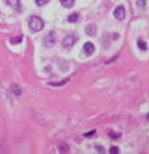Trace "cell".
Segmentation results:
<instances>
[{"mask_svg":"<svg viewBox=\"0 0 149 154\" xmlns=\"http://www.w3.org/2000/svg\"><path fill=\"white\" fill-rule=\"evenodd\" d=\"M55 44V33H50L49 35H46L44 38V46L46 47H52Z\"/></svg>","mask_w":149,"mask_h":154,"instance_id":"obj_5","label":"cell"},{"mask_svg":"<svg viewBox=\"0 0 149 154\" xmlns=\"http://www.w3.org/2000/svg\"><path fill=\"white\" fill-rule=\"evenodd\" d=\"M114 16L117 18L118 21H123L126 18V9H124V6H117L115 10H114Z\"/></svg>","mask_w":149,"mask_h":154,"instance_id":"obj_3","label":"cell"},{"mask_svg":"<svg viewBox=\"0 0 149 154\" xmlns=\"http://www.w3.org/2000/svg\"><path fill=\"white\" fill-rule=\"evenodd\" d=\"M111 153L112 154H117V153H118V148H117V147H112V148H111Z\"/></svg>","mask_w":149,"mask_h":154,"instance_id":"obj_17","label":"cell"},{"mask_svg":"<svg viewBox=\"0 0 149 154\" xmlns=\"http://www.w3.org/2000/svg\"><path fill=\"white\" fill-rule=\"evenodd\" d=\"M49 0H36V3H37L38 6H43V4H46Z\"/></svg>","mask_w":149,"mask_h":154,"instance_id":"obj_15","label":"cell"},{"mask_svg":"<svg viewBox=\"0 0 149 154\" xmlns=\"http://www.w3.org/2000/svg\"><path fill=\"white\" fill-rule=\"evenodd\" d=\"M61 3L65 6V7H71L74 4V0H61Z\"/></svg>","mask_w":149,"mask_h":154,"instance_id":"obj_10","label":"cell"},{"mask_svg":"<svg viewBox=\"0 0 149 154\" xmlns=\"http://www.w3.org/2000/svg\"><path fill=\"white\" fill-rule=\"evenodd\" d=\"M68 21H70V22H77V21H78V13L70 15V16H68Z\"/></svg>","mask_w":149,"mask_h":154,"instance_id":"obj_11","label":"cell"},{"mask_svg":"<svg viewBox=\"0 0 149 154\" xmlns=\"http://www.w3.org/2000/svg\"><path fill=\"white\" fill-rule=\"evenodd\" d=\"M148 119H149V115H148Z\"/></svg>","mask_w":149,"mask_h":154,"instance_id":"obj_18","label":"cell"},{"mask_svg":"<svg viewBox=\"0 0 149 154\" xmlns=\"http://www.w3.org/2000/svg\"><path fill=\"white\" fill-rule=\"evenodd\" d=\"M21 40H22V37H21V35H18V37H12L10 43H12V44H18V43L21 41Z\"/></svg>","mask_w":149,"mask_h":154,"instance_id":"obj_12","label":"cell"},{"mask_svg":"<svg viewBox=\"0 0 149 154\" xmlns=\"http://www.w3.org/2000/svg\"><path fill=\"white\" fill-rule=\"evenodd\" d=\"M12 7H15V9H19V0H6Z\"/></svg>","mask_w":149,"mask_h":154,"instance_id":"obj_9","label":"cell"},{"mask_svg":"<svg viewBox=\"0 0 149 154\" xmlns=\"http://www.w3.org/2000/svg\"><path fill=\"white\" fill-rule=\"evenodd\" d=\"M86 33L89 35H96V25L94 24H89L86 27Z\"/></svg>","mask_w":149,"mask_h":154,"instance_id":"obj_6","label":"cell"},{"mask_svg":"<svg viewBox=\"0 0 149 154\" xmlns=\"http://www.w3.org/2000/svg\"><path fill=\"white\" fill-rule=\"evenodd\" d=\"M28 25H30V28L33 30V31H40V30H43V27H44V22H43V19L38 16H31L30 18V22H28Z\"/></svg>","mask_w":149,"mask_h":154,"instance_id":"obj_1","label":"cell"},{"mask_svg":"<svg viewBox=\"0 0 149 154\" xmlns=\"http://www.w3.org/2000/svg\"><path fill=\"white\" fill-rule=\"evenodd\" d=\"M75 41H77V35H67V37L64 38V41H62V46H64V49L70 50L75 44Z\"/></svg>","mask_w":149,"mask_h":154,"instance_id":"obj_2","label":"cell"},{"mask_svg":"<svg viewBox=\"0 0 149 154\" xmlns=\"http://www.w3.org/2000/svg\"><path fill=\"white\" fill-rule=\"evenodd\" d=\"M10 90H12V93H15L16 96L21 94V88H19V85H16V84H12V85H10Z\"/></svg>","mask_w":149,"mask_h":154,"instance_id":"obj_8","label":"cell"},{"mask_svg":"<svg viewBox=\"0 0 149 154\" xmlns=\"http://www.w3.org/2000/svg\"><path fill=\"white\" fill-rule=\"evenodd\" d=\"M94 134H96V131H90V132H87V134H84V137H86V138H90V137H93Z\"/></svg>","mask_w":149,"mask_h":154,"instance_id":"obj_16","label":"cell"},{"mask_svg":"<svg viewBox=\"0 0 149 154\" xmlns=\"http://www.w3.org/2000/svg\"><path fill=\"white\" fill-rule=\"evenodd\" d=\"M67 82H68V79H65V81H61V82H50V85L59 87V85H64V84H67Z\"/></svg>","mask_w":149,"mask_h":154,"instance_id":"obj_13","label":"cell"},{"mask_svg":"<svg viewBox=\"0 0 149 154\" xmlns=\"http://www.w3.org/2000/svg\"><path fill=\"white\" fill-rule=\"evenodd\" d=\"M83 53L86 54V56H92L94 53V46L93 43H86L84 46H83Z\"/></svg>","mask_w":149,"mask_h":154,"instance_id":"obj_4","label":"cell"},{"mask_svg":"<svg viewBox=\"0 0 149 154\" xmlns=\"http://www.w3.org/2000/svg\"><path fill=\"white\" fill-rule=\"evenodd\" d=\"M137 46H139V49H140V50H148V44H146V41H145V40H142V38H139V40H137Z\"/></svg>","mask_w":149,"mask_h":154,"instance_id":"obj_7","label":"cell"},{"mask_svg":"<svg viewBox=\"0 0 149 154\" xmlns=\"http://www.w3.org/2000/svg\"><path fill=\"white\" fill-rule=\"evenodd\" d=\"M145 4H146L145 0H137V6H139V7H145Z\"/></svg>","mask_w":149,"mask_h":154,"instance_id":"obj_14","label":"cell"}]
</instances>
